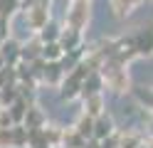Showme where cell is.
<instances>
[{
    "label": "cell",
    "mask_w": 153,
    "mask_h": 148,
    "mask_svg": "<svg viewBox=\"0 0 153 148\" xmlns=\"http://www.w3.org/2000/svg\"><path fill=\"white\" fill-rule=\"evenodd\" d=\"M101 77H104V84L114 96H126L133 91V82H131V74H128V64H121L116 59H106L101 67Z\"/></svg>",
    "instance_id": "obj_1"
},
{
    "label": "cell",
    "mask_w": 153,
    "mask_h": 148,
    "mask_svg": "<svg viewBox=\"0 0 153 148\" xmlns=\"http://www.w3.org/2000/svg\"><path fill=\"white\" fill-rule=\"evenodd\" d=\"M91 72V69L79 62L72 72H67L64 82L59 86V99L62 101H76V99H82V86H84V79H87V74Z\"/></svg>",
    "instance_id": "obj_2"
},
{
    "label": "cell",
    "mask_w": 153,
    "mask_h": 148,
    "mask_svg": "<svg viewBox=\"0 0 153 148\" xmlns=\"http://www.w3.org/2000/svg\"><path fill=\"white\" fill-rule=\"evenodd\" d=\"M22 17H25V25H27V30H30V35H40L42 27L52 20V13H50V5L47 3L25 0L22 3Z\"/></svg>",
    "instance_id": "obj_3"
},
{
    "label": "cell",
    "mask_w": 153,
    "mask_h": 148,
    "mask_svg": "<svg viewBox=\"0 0 153 148\" xmlns=\"http://www.w3.org/2000/svg\"><path fill=\"white\" fill-rule=\"evenodd\" d=\"M89 22H91V3H72L69 10H67V15H64V20H62L64 27L76 30L82 35L89 27Z\"/></svg>",
    "instance_id": "obj_4"
},
{
    "label": "cell",
    "mask_w": 153,
    "mask_h": 148,
    "mask_svg": "<svg viewBox=\"0 0 153 148\" xmlns=\"http://www.w3.org/2000/svg\"><path fill=\"white\" fill-rule=\"evenodd\" d=\"M128 42L136 57H151L153 54V27H143L138 32L128 35Z\"/></svg>",
    "instance_id": "obj_5"
},
{
    "label": "cell",
    "mask_w": 153,
    "mask_h": 148,
    "mask_svg": "<svg viewBox=\"0 0 153 148\" xmlns=\"http://www.w3.org/2000/svg\"><path fill=\"white\" fill-rule=\"evenodd\" d=\"M0 57H3L5 67H17V64L22 62V42L17 37L5 39L3 47H0Z\"/></svg>",
    "instance_id": "obj_6"
},
{
    "label": "cell",
    "mask_w": 153,
    "mask_h": 148,
    "mask_svg": "<svg viewBox=\"0 0 153 148\" xmlns=\"http://www.w3.org/2000/svg\"><path fill=\"white\" fill-rule=\"evenodd\" d=\"M141 5H143V0H109V10H111V15L116 20L131 17Z\"/></svg>",
    "instance_id": "obj_7"
},
{
    "label": "cell",
    "mask_w": 153,
    "mask_h": 148,
    "mask_svg": "<svg viewBox=\"0 0 153 148\" xmlns=\"http://www.w3.org/2000/svg\"><path fill=\"white\" fill-rule=\"evenodd\" d=\"M64 77H67V69H64L62 62H47V67H45V77H42V84L52 86V89H59L62 82H64Z\"/></svg>",
    "instance_id": "obj_8"
},
{
    "label": "cell",
    "mask_w": 153,
    "mask_h": 148,
    "mask_svg": "<svg viewBox=\"0 0 153 148\" xmlns=\"http://www.w3.org/2000/svg\"><path fill=\"white\" fill-rule=\"evenodd\" d=\"M116 131H119V126L111 118L109 111L104 114V116H99V118H94V138H97V141H106V138L114 136Z\"/></svg>",
    "instance_id": "obj_9"
},
{
    "label": "cell",
    "mask_w": 153,
    "mask_h": 148,
    "mask_svg": "<svg viewBox=\"0 0 153 148\" xmlns=\"http://www.w3.org/2000/svg\"><path fill=\"white\" fill-rule=\"evenodd\" d=\"M104 77L101 72H89L87 79H84V86H82V99H89V96H97V94H104Z\"/></svg>",
    "instance_id": "obj_10"
},
{
    "label": "cell",
    "mask_w": 153,
    "mask_h": 148,
    "mask_svg": "<svg viewBox=\"0 0 153 148\" xmlns=\"http://www.w3.org/2000/svg\"><path fill=\"white\" fill-rule=\"evenodd\" d=\"M59 45L67 52H74V49H82L84 47V35L76 32V30H69V27H62V35H59Z\"/></svg>",
    "instance_id": "obj_11"
},
{
    "label": "cell",
    "mask_w": 153,
    "mask_h": 148,
    "mask_svg": "<svg viewBox=\"0 0 153 148\" xmlns=\"http://www.w3.org/2000/svg\"><path fill=\"white\" fill-rule=\"evenodd\" d=\"M82 111L91 116V118H99L106 114V99L104 94H97V96H89V99H82Z\"/></svg>",
    "instance_id": "obj_12"
},
{
    "label": "cell",
    "mask_w": 153,
    "mask_h": 148,
    "mask_svg": "<svg viewBox=\"0 0 153 148\" xmlns=\"http://www.w3.org/2000/svg\"><path fill=\"white\" fill-rule=\"evenodd\" d=\"M42 39L37 37V35H30L27 37V42H22V62H35V59H40L42 57Z\"/></svg>",
    "instance_id": "obj_13"
},
{
    "label": "cell",
    "mask_w": 153,
    "mask_h": 148,
    "mask_svg": "<svg viewBox=\"0 0 153 148\" xmlns=\"http://www.w3.org/2000/svg\"><path fill=\"white\" fill-rule=\"evenodd\" d=\"M27 131H32V128H45L47 126V114H45V109L40 104H32L30 106V111H27L25 116V123H22Z\"/></svg>",
    "instance_id": "obj_14"
},
{
    "label": "cell",
    "mask_w": 153,
    "mask_h": 148,
    "mask_svg": "<svg viewBox=\"0 0 153 148\" xmlns=\"http://www.w3.org/2000/svg\"><path fill=\"white\" fill-rule=\"evenodd\" d=\"M32 104H35V99H30V96H20V99H17V101L7 109L13 123H25V116H27V111H30Z\"/></svg>",
    "instance_id": "obj_15"
},
{
    "label": "cell",
    "mask_w": 153,
    "mask_h": 148,
    "mask_svg": "<svg viewBox=\"0 0 153 148\" xmlns=\"http://www.w3.org/2000/svg\"><path fill=\"white\" fill-rule=\"evenodd\" d=\"M62 22H59V20H50V22H47L45 27H42V32L40 35H37V37H40L42 39V45H50V42H59V35H62Z\"/></svg>",
    "instance_id": "obj_16"
},
{
    "label": "cell",
    "mask_w": 153,
    "mask_h": 148,
    "mask_svg": "<svg viewBox=\"0 0 153 148\" xmlns=\"http://www.w3.org/2000/svg\"><path fill=\"white\" fill-rule=\"evenodd\" d=\"M72 126H74V131L79 133L82 138H87V141H89V138H94V118L87 116L84 111H79V116H76V121H74Z\"/></svg>",
    "instance_id": "obj_17"
},
{
    "label": "cell",
    "mask_w": 153,
    "mask_h": 148,
    "mask_svg": "<svg viewBox=\"0 0 153 148\" xmlns=\"http://www.w3.org/2000/svg\"><path fill=\"white\" fill-rule=\"evenodd\" d=\"M17 99H20V86L17 84H5V89L0 91V109H10Z\"/></svg>",
    "instance_id": "obj_18"
},
{
    "label": "cell",
    "mask_w": 153,
    "mask_h": 148,
    "mask_svg": "<svg viewBox=\"0 0 153 148\" xmlns=\"http://www.w3.org/2000/svg\"><path fill=\"white\" fill-rule=\"evenodd\" d=\"M27 148H52L45 136V128H32L27 131Z\"/></svg>",
    "instance_id": "obj_19"
},
{
    "label": "cell",
    "mask_w": 153,
    "mask_h": 148,
    "mask_svg": "<svg viewBox=\"0 0 153 148\" xmlns=\"http://www.w3.org/2000/svg\"><path fill=\"white\" fill-rule=\"evenodd\" d=\"M45 136H47V141H50L52 148H62V141H64V128L62 126L47 123L45 126Z\"/></svg>",
    "instance_id": "obj_20"
},
{
    "label": "cell",
    "mask_w": 153,
    "mask_h": 148,
    "mask_svg": "<svg viewBox=\"0 0 153 148\" xmlns=\"http://www.w3.org/2000/svg\"><path fill=\"white\" fill-rule=\"evenodd\" d=\"M87 146V138H82L79 133L74 131V126L64 128V141H62V148H84Z\"/></svg>",
    "instance_id": "obj_21"
},
{
    "label": "cell",
    "mask_w": 153,
    "mask_h": 148,
    "mask_svg": "<svg viewBox=\"0 0 153 148\" xmlns=\"http://www.w3.org/2000/svg\"><path fill=\"white\" fill-rule=\"evenodd\" d=\"M121 136V148H138L143 146V133H136V131H119Z\"/></svg>",
    "instance_id": "obj_22"
},
{
    "label": "cell",
    "mask_w": 153,
    "mask_h": 148,
    "mask_svg": "<svg viewBox=\"0 0 153 148\" xmlns=\"http://www.w3.org/2000/svg\"><path fill=\"white\" fill-rule=\"evenodd\" d=\"M62 57H64V49H62L59 42L45 45V49H42V59L45 62H62Z\"/></svg>",
    "instance_id": "obj_23"
},
{
    "label": "cell",
    "mask_w": 153,
    "mask_h": 148,
    "mask_svg": "<svg viewBox=\"0 0 153 148\" xmlns=\"http://www.w3.org/2000/svg\"><path fill=\"white\" fill-rule=\"evenodd\" d=\"M20 10H22V0H0V15L13 17Z\"/></svg>",
    "instance_id": "obj_24"
},
{
    "label": "cell",
    "mask_w": 153,
    "mask_h": 148,
    "mask_svg": "<svg viewBox=\"0 0 153 148\" xmlns=\"http://www.w3.org/2000/svg\"><path fill=\"white\" fill-rule=\"evenodd\" d=\"M133 94H136V99L141 101V106H146L153 111V89H146V86H138L133 89Z\"/></svg>",
    "instance_id": "obj_25"
},
{
    "label": "cell",
    "mask_w": 153,
    "mask_h": 148,
    "mask_svg": "<svg viewBox=\"0 0 153 148\" xmlns=\"http://www.w3.org/2000/svg\"><path fill=\"white\" fill-rule=\"evenodd\" d=\"M0 148H15L13 128H0Z\"/></svg>",
    "instance_id": "obj_26"
},
{
    "label": "cell",
    "mask_w": 153,
    "mask_h": 148,
    "mask_svg": "<svg viewBox=\"0 0 153 148\" xmlns=\"http://www.w3.org/2000/svg\"><path fill=\"white\" fill-rule=\"evenodd\" d=\"M13 37V25H10V17H5V15H0V39H10Z\"/></svg>",
    "instance_id": "obj_27"
},
{
    "label": "cell",
    "mask_w": 153,
    "mask_h": 148,
    "mask_svg": "<svg viewBox=\"0 0 153 148\" xmlns=\"http://www.w3.org/2000/svg\"><path fill=\"white\" fill-rule=\"evenodd\" d=\"M13 118H10V111L7 109H0V128H13Z\"/></svg>",
    "instance_id": "obj_28"
},
{
    "label": "cell",
    "mask_w": 153,
    "mask_h": 148,
    "mask_svg": "<svg viewBox=\"0 0 153 148\" xmlns=\"http://www.w3.org/2000/svg\"><path fill=\"white\" fill-rule=\"evenodd\" d=\"M84 148H101V141H97V138H89Z\"/></svg>",
    "instance_id": "obj_29"
},
{
    "label": "cell",
    "mask_w": 153,
    "mask_h": 148,
    "mask_svg": "<svg viewBox=\"0 0 153 148\" xmlns=\"http://www.w3.org/2000/svg\"><path fill=\"white\" fill-rule=\"evenodd\" d=\"M5 84H7V77H5V67L0 69V91L5 89Z\"/></svg>",
    "instance_id": "obj_30"
},
{
    "label": "cell",
    "mask_w": 153,
    "mask_h": 148,
    "mask_svg": "<svg viewBox=\"0 0 153 148\" xmlns=\"http://www.w3.org/2000/svg\"><path fill=\"white\" fill-rule=\"evenodd\" d=\"M148 128H151V136H153V111L148 114Z\"/></svg>",
    "instance_id": "obj_31"
},
{
    "label": "cell",
    "mask_w": 153,
    "mask_h": 148,
    "mask_svg": "<svg viewBox=\"0 0 153 148\" xmlns=\"http://www.w3.org/2000/svg\"><path fill=\"white\" fill-rule=\"evenodd\" d=\"M72 3H94V0H72Z\"/></svg>",
    "instance_id": "obj_32"
},
{
    "label": "cell",
    "mask_w": 153,
    "mask_h": 148,
    "mask_svg": "<svg viewBox=\"0 0 153 148\" xmlns=\"http://www.w3.org/2000/svg\"><path fill=\"white\" fill-rule=\"evenodd\" d=\"M35 3H47V5H50V0H35Z\"/></svg>",
    "instance_id": "obj_33"
},
{
    "label": "cell",
    "mask_w": 153,
    "mask_h": 148,
    "mask_svg": "<svg viewBox=\"0 0 153 148\" xmlns=\"http://www.w3.org/2000/svg\"><path fill=\"white\" fill-rule=\"evenodd\" d=\"M3 67H5V62H3V57H0V69H3Z\"/></svg>",
    "instance_id": "obj_34"
},
{
    "label": "cell",
    "mask_w": 153,
    "mask_h": 148,
    "mask_svg": "<svg viewBox=\"0 0 153 148\" xmlns=\"http://www.w3.org/2000/svg\"><path fill=\"white\" fill-rule=\"evenodd\" d=\"M0 47H3V39H0Z\"/></svg>",
    "instance_id": "obj_35"
},
{
    "label": "cell",
    "mask_w": 153,
    "mask_h": 148,
    "mask_svg": "<svg viewBox=\"0 0 153 148\" xmlns=\"http://www.w3.org/2000/svg\"><path fill=\"white\" fill-rule=\"evenodd\" d=\"M138 148H146V146H138Z\"/></svg>",
    "instance_id": "obj_36"
},
{
    "label": "cell",
    "mask_w": 153,
    "mask_h": 148,
    "mask_svg": "<svg viewBox=\"0 0 153 148\" xmlns=\"http://www.w3.org/2000/svg\"><path fill=\"white\" fill-rule=\"evenodd\" d=\"M22 3H25V0H22Z\"/></svg>",
    "instance_id": "obj_37"
}]
</instances>
